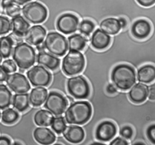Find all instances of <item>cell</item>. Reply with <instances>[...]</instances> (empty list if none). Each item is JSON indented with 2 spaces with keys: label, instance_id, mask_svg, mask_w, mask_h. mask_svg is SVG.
Here are the masks:
<instances>
[{
  "label": "cell",
  "instance_id": "1",
  "mask_svg": "<svg viewBox=\"0 0 155 145\" xmlns=\"http://www.w3.org/2000/svg\"><path fill=\"white\" fill-rule=\"evenodd\" d=\"M92 108L86 101H78L71 103L65 111V119L70 124L81 125L91 118Z\"/></svg>",
  "mask_w": 155,
  "mask_h": 145
},
{
  "label": "cell",
  "instance_id": "2",
  "mask_svg": "<svg viewBox=\"0 0 155 145\" xmlns=\"http://www.w3.org/2000/svg\"><path fill=\"white\" fill-rule=\"evenodd\" d=\"M111 79L117 89L126 91L131 88L136 82L135 71L128 65H118L113 68Z\"/></svg>",
  "mask_w": 155,
  "mask_h": 145
},
{
  "label": "cell",
  "instance_id": "3",
  "mask_svg": "<svg viewBox=\"0 0 155 145\" xmlns=\"http://www.w3.org/2000/svg\"><path fill=\"white\" fill-rule=\"evenodd\" d=\"M13 60L21 69H27L36 62V54L35 49L28 43L19 42L13 48Z\"/></svg>",
  "mask_w": 155,
  "mask_h": 145
},
{
  "label": "cell",
  "instance_id": "4",
  "mask_svg": "<svg viewBox=\"0 0 155 145\" xmlns=\"http://www.w3.org/2000/svg\"><path fill=\"white\" fill-rule=\"evenodd\" d=\"M85 66V58L79 51H69L63 58L62 69L68 76H73L81 73Z\"/></svg>",
  "mask_w": 155,
  "mask_h": 145
},
{
  "label": "cell",
  "instance_id": "5",
  "mask_svg": "<svg viewBox=\"0 0 155 145\" xmlns=\"http://www.w3.org/2000/svg\"><path fill=\"white\" fill-rule=\"evenodd\" d=\"M44 48L51 54L61 57L68 50V42L64 36L58 32H50L45 38Z\"/></svg>",
  "mask_w": 155,
  "mask_h": 145
},
{
  "label": "cell",
  "instance_id": "6",
  "mask_svg": "<svg viewBox=\"0 0 155 145\" xmlns=\"http://www.w3.org/2000/svg\"><path fill=\"white\" fill-rule=\"evenodd\" d=\"M24 18L32 24H41L47 18V8L38 2H31L26 4L22 8Z\"/></svg>",
  "mask_w": 155,
  "mask_h": 145
},
{
  "label": "cell",
  "instance_id": "7",
  "mask_svg": "<svg viewBox=\"0 0 155 145\" xmlns=\"http://www.w3.org/2000/svg\"><path fill=\"white\" fill-rule=\"evenodd\" d=\"M68 92L76 99L86 98L90 94V86L87 80L82 76H76L68 79Z\"/></svg>",
  "mask_w": 155,
  "mask_h": 145
},
{
  "label": "cell",
  "instance_id": "8",
  "mask_svg": "<svg viewBox=\"0 0 155 145\" xmlns=\"http://www.w3.org/2000/svg\"><path fill=\"white\" fill-rule=\"evenodd\" d=\"M27 77L34 86H47L51 81V74L45 67L35 65L27 71Z\"/></svg>",
  "mask_w": 155,
  "mask_h": 145
},
{
  "label": "cell",
  "instance_id": "9",
  "mask_svg": "<svg viewBox=\"0 0 155 145\" xmlns=\"http://www.w3.org/2000/svg\"><path fill=\"white\" fill-rule=\"evenodd\" d=\"M67 105L68 101L62 94L56 91H51L48 93L44 106L53 115L58 116L65 112Z\"/></svg>",
  "mask_w": 155,
  "mask_h": 145
},
{
  "label": "cell",
  "instance_id": "10",
  "mask_svg": "<svg viewBox=\"0 0 155 145\" xmlns=\"http://www.w3.org/2000/svg\"><path fill=\"white\" fill-rule=\"evenodd\" d=\"M79 18L74 13L70 12L61 14L56 21V28L59 31L65 34H69L78 30Z\"/></svg>",
  "mask_w": 155,
  "mask_h": 145
},
{
  "label": "cell",
  "instance_id": "11",
  "mask_svg": "<svg viewBox=\"0 0 155 145\" xmlns=\"http://www.w3.org/2000/svg\"><path fill=\"white\" fill-rule=\"evenodd\" d=\"M5 82L8 87L15 93H26L31 88L28 79L19 72L8 74Z\"/></svg>",
  "mask_w": 155,
  "mask_h": 145
},
{
  "label": "cell",
  "instance_id": "12",
  "mask_svg": "<svg viewBox=\"0 0 155 145\" xmlns=\"http://www.w3.org/2000/svg\"><path fill=\"white\" fill-rule=\"evenodd\" d=\"M117 129L114 123L104 121L101 123L96 130V137L101 141H109L116 135Z\"/></svg>",
  "mask_w": 155,
  "mask_h": 145
},
{
  "label": "cell",
  "instance_id": "13",
  "mask_svg": "<svg viewBox=\"0 0 155 145\" xmlns=\"http://www.w3.org/2000/svg\"><path fill=\"white\" fill-rule=\"evenodd\" d=\"M151 22L145 18H139L135 20L131 27L133 36L139 39L147 37L151 34Z\"/></svg>",
  "mask_w": 155,
  "mask_h": 145
},
{
  "label": "cell",
  "instance_id": "14",
  "mask_svg": "<svg viewBox=\"0 0 155 145\" xmlns=\"http://www.w3.org/2000/svg\"><path fill=\"white\" fill-rule=\"evenodd\" d=\"M45 36V29L42 25H36L28 28L24 35V39L28 44L38 46L43 42Z\"/></svg>",
  "mask_w": 155,
  "mask_h": 145
},
{
  "label": "cell",
  "instance_id": "15",
  "mask_svg": "<svg viewBox=\"0 0 155 145\" xmlns=\"http://www.w3.org/2000/svg\"><path fill=\"white\" fill-rule=\"evenodd\" d=\"M111 42L109 34L104 32L100 28H97L93 33L90 42L91 46L96 50H102L107 48Z\"/></svg>",
  "mask_w": 155,
  "mask_h": 145
},
{
  "label": "cell",
  "instance_id": "16",
  "mask_svg": "<svg viewBox=\"0 0 155 145\" xmlns=\"http://www.w3.org/2000/svg\"><path fill=\"white\" fill-rule=\"evenodd\" d=\"M148 87L143 83H138L133 86L128 92L130 100L136 104L145 102L148 97Z\"/></svg>",
  "mask_w": 155,
  "mask_h": 145
},
{
  "label": "cell",
  "instance_id": "17",
  "mask_svg": "<svg viewBox=\"0 0 155 145\" xmlns=\"http://www.w3.org/2000/svg\"><path fill=\"white\" fill-rule=\"evenodd\" d=\"M36 62L39 65L50 70H55L60 65V59L58 57L44 50L39 51L36 56Z\"/></svg>",
  "mask_w": 155,
  "mask_h": 145
},
{
  "label": "cell",
  "instance_id": "18",
  "mask_svg": "<svg viewBox=\"0 0 155 145\" xmlns=\"http://www.w3.org/2000/svg\"><path fill=\"white\" fill-rule=\"evenodd\" d=\"M62 134L67 141L73 144H78L82 141L85 136L83 129L76 124L66 126Z\"/></svg>",
  "mask_w": 155,
  "mask_h": 145
},
{
  "label": "cell",
  "instance_id": "19",
  "mask_svg": "<svg viewBox=\"0 0 155 145\" xmlns=\"http://www.w3.org/2000/svg\"><path fill=\"white\" fill-rule=\"evenodd\" d=\"M33 137L37 143L44 145L51 144L56 140V135L53 132L43 126L38 127L34 130Z\"/></svg>",
  "mask_w": 155,
  "mask_h": 145
},
{
  "label": "cell",
  "instance_id": "20",
  "mask_svg": "<svg viewBox=\"0 0 155 145\" xmlns=\"http://www.w3.org/2000/svg\"><path fill=\"white\" fill-rule=\"evenodd\" d=\"M100 29L109 35H116L120 30L121 27L117 18L107 17L99 23Z\"/></svg>",
  "mask_w": 155,
  "mask_h": 145
},
{
  "label": "cell",
  "instance_id": "21",
  "mask_svg": "<svg viewBox=\"0 0 155 145\" xmlns=\"http://www.w3.org/2000/svg\"><path fill=\"white\" fill-rule=\"evenodd\" d=\"M48 91L43 86H37L33 88L29 94L30 103L34 107L41 106L45 101Z\"/></svg>",
  "mask_w": 155,
  "mask_h": 145
},
{
  "label": "cell",
  "instance_id": "22",
  "mask_svg": "<svg viewBox=\"0 0 155 145\" xmlns=\"http://www.w3.org/2000/svg\"><path fill=\"white\" fill-rule=\"evenodd\" d=\"M11 24L13 33L18 37L24 36L30 27V24L20 15L12 18Z\"/></svg>",
  "mask_w": 155,
  "mask_h": 145
},
{
  "label": "cell",
  "instance_id": "23",
  "mask_svg": "<svg viewBox=\"0 0 155 145\" xmlns=\"http://www.w3.org/2000/svg\"><path fill=\"white\" fill-rule=\"evenodd\" d=\"M137 78L143 83L153 82L155 80V66L149 64L142 66L137 70Z\"/></svg>",
  "mask_w": 155,
  "mask_h": 145
},
{
  "label": "cell",
  "instance_id": "24",
  "mask_svg": "<svg viewBox=\"0 0 155 145\" xmlns=\"http://www.w3.org/2000/svg\"><path fill=\"white\" fill-rule=\"evenodd\" d=\"M53 114L48 110L40 109L34 115L35 123L38 126L47 127L51 126L53 120Z\"/></svg>",
  "mask_w": 155,
  "mask_h": 145
},
{
  "label": "cell",
  "instance_id": "25",
  "mask_svg": "<svg viewBox=\"0 0 155 145\" xmlns=\"http://www.w3.org/2000/svg\"><path fill=\"white\" fill-rule=\"evenodd\" d=\"M29 95L26 93H16L12 98V106L18 112L26 111L30 106Z\"/></svg>",
  "mask_w": 155,
  "mask_h": 145
},
{
  "label": "cell",
  "instance_id": "26",
  "mask_svg": "<svg viewBox=\"0 0 155 145\" xmlns=\"http://www.w3.org/2000/svg\"><path fill=\"white\" fill-rule=\"evenodd\" d=\"M86 43V39L80 34H73L68 37L69 51H81L84 49Z\"/></svg>",
  "mask_w": 155,
  "mask_h": 145
},
{
  "label": "cell",
  "instance_id": "27",
  "mask_svg": "<svg viewBox=\"0 0 155 145\" xmlns=\"http://www.w3.org/2000/svg\"><path fill=\"white\" fill-rule=\"evenodd\" d=\"M14 45L13 39L9 36L0 37V54L3 58H8L12 53Z\"/></svg>",
  "mask_w": 155,
  "mask_h": 145
},
{
  "label": "cell",
  "instance_id": "28",
  "mask_svg": "<svg viewBox=\"0 0 155 145\" xmlns=\"http://www.w3.org/2000/svg\"><path fill=\"white\" fill-rule=\"evenodd\" d=\"M12 101V94L8 88L4 84H0V109L8 108Z\"/></svg>",
  "mask_w": 155,
  "mask_h": 145
},
{
  "label": "cell",
  "instance_id": "29",
  "mask_svg": "<svg viewBox=\"0 0 155 145\" xmlns=\"http://www.w3.org/2000/svg\"><path fill=\"white\" fill-rule=\"evenodd\" d=\"M1 120L6 124H12L16 123L19 118L18 111L13 108L4 109L1 114Z\"/></svg>",
  "mask_w": 155,
  "mask_h": 145
},
{
  "label": "cell",
  "instance_id": "30",
  "mask_svg": "<svg viewBox=\"0 0 155 145\" xmlns=\"http://www.w3.org/2000/svg\"><path fill=\"white\" fill-rule=\"evenodd\" d=\"M95 23L90 19H83L79 23L78 30L79 32L85 36H89L95 28Z\"/></svg>",
  "mask_w": 155,
  "mask_h": 145
},
{
  "label": "cell",
  "instance_id": "31",
  "mask_svg": "<svg viewBox=\"0 0 155 145\" xmlns=\"http://www.w3.org/2000/svg\"><path fill=\"white\" fill-rule=\"evenodd\" d=\"M51 127L53 131L57 134H61L62 133L66 127V123L64 118L62 116L54 117Z\"/></svg>",
  "mask_w": 155,
  "mask_h": 145
},
{
  "label": "cell",
  "instance_id": "32",
  "mask_svg": "<svg viewBox=\"0 0 155 145\" xmlns=\"http://www.w3.org/2000/svg\"><path fill=\"white\" fill-rule=\"evenodd\" d=\"M4 10L7 16L11 18H14L19 16L22 12V8L20 7L19 5L12 2L7 7H5Z\"/></svg>",
  "mask_w": 155,
  "mask_h": 145
},
{
  "label": "cell",
  "instance_id": "33",
  "mask_svg": "<svg viewBox=\"0 0 155 145\" xmlns=\"http://www.w3.org/2000/svg\"><path fill=\"white\" fill-rule=\"evenodd\" d=\"M12 30V24L9 19L5 16H0V35L5 34Z\"/></svg>",
  "mask_w": 155,
  "mask_h": 145
},
{
  "label": "cell",
  "instance_id": "34",
  "mask_svg": "<svg viewBox=\"0 0 155 145\" xmlns=\"http://www.w3.org/2000/svg\"><path fill=\"white\" fill-rule=\"evenodd\" d=\"M2 66L8 73H13L16 72V71L17 70V66H16V63L13 60L10 59L5 60L2 62Z\"/></svg>",
  "mask_w": 155,
  "mask_h": 145
},
{
  "label": "cell",
  "instance_id": "35",
  "mask_svg": "<svg viewBox=\"0 0 155 145\" xmlns=\"http://www.w3.org/2000/svg\"><path fill=\"white\" fill-rule=\"evenodd\" d=\"M120 134L123 138L126 139H130L133 136V131L131 127L126 126L121 129L120 131Z\"/></svg>",
  "mask_w": 155,
  "mask_h": 145
},
{
  "label": "cell",
  "instance_id": "36",
  "mask_svg": "<svg viewBox=\"0 0 155 145\" xmlns=\"http://www.w3.org/2000/svg\"><path fill=\"white\" fill-rule=\"evenodd\" d=\"M147 135L148 140L155 144V124L150 125L147 128Z\"/></svg>",
  "mask_w": 155,
  "mask_h": 145
},
{
  "label": "cell",
  "instance_id": "37",
  "mask_svg": "<svg viewBox=\"0 0 155 145\" xmlns=\"http://www.w3.org/2000/svg\"><path fill=\"white\" fill-rule=\"evenodd\" d=\"M136 2L141 6L149 7L155 4V0H136Z\"/></svg>",
  "mask_w": 155,
  "mask_h": 145
},
{
  "label": "cell",
  "instance_id": "38",
  "mask_svg": "<svg viewBox=\"0 0 155 145\" xmlns=\"http://www.w3.org/2000/svg\"><path fill=\"white\" fill-rule=\"evenodd\" d=\"M110 144L112 145H126L128 144V142L126 140H125L124 138H120V137H117L116 138H114V140H113L110 143Z\"/></svg>",
  "mask_w": 155,
  "mask_h": 145
},
{
  "label": "cell",
  "instance_id": "39",
  "mask_svg": "<svg viewBox=\"0 0 155 145\" xmlns=\"http://www.w3.org/2000/svg\"><path fill=\"white\" fill-rule=\"evenodd\" d=\"M8 73L5 71L3 66L0 65V82H2L7 79Z\"/></svg>",
  "mask_w": 155,
  "mask_h": 145
},
{
  "label": "cell",
  "instance_id": "40",
  "mask_svg": "<svg viewBox=\"0 0 155 145\" xmlns=\"http://www.w3.org/2000/svg\"><path fill=\"white\" fill-rule=\"evenodd\" d=\"M106 91L108 94H113L117 92V88L114 85L113 83H109L107 86Z\"/></svg>",
  "mask_w": 155,
  "mask_h": 145
},
{
  "label": "cell",
  "instance_id": "41",
  "mask_svg": "<svg viewBox=\"0 0 155 145\" xmlns=\"http://www.w3.org/2000/svg\"><path fill=\"white\" fill-rule=\"evenodd\" d=\"M117 18L119 19V21L121 27V29H125L128 24L127 19L124 17H119Z\"/></svg>",
  "mask_w": 155,
  "mask_h": 145
},
{
  "label": "cell",
  "instance_id": "42",
  "mask_svg": "<svg viewBox=\"0 0 155 145\" xmlns=\"http://www.w3.org/2000/svg\"><path fill=\"white\" fill-rule=\"evenodd\" d=\"M148 98L150 100H155V88H151L150 89H148Z\"/></svg>",
  "mask_w": 155,
  "mask_h": 145
},
{
  "label": "cell",
  "instance_id": "43",
  "mask_svg": "<svg viewBox=\"0 0 155 145\" xmlns=\"http://www.w3.org/2000/svg\"><path fill=\"white\" fill-rule=\"evenodd\" d=\"M11 140L7 137H0V144H11Z\"/></svg>",
  "mask_w": 155,
  "mask_h": 145
},
{
  "label": "cell",
  "instance_id": "44",
  "mask_svg": "<svg viewBox=\"0 0 155 145\" xmlns=\"http://www.w3.org/2000/svg\"><path fill=\"white\" fill-rule=\"evenodd\" d=\"M12 2H13L12 0H2L1 2V5H2V8L4 9L5 7H7L9 4H12Z\"/></svg>",
  "mask_w": 155,
  "mask_h": 145
},
{
  "label": "cell",
  "instance_id": "45",
  "mask_svg": "<svg viewBox=\"0 0 155 145\" xmlns=\"http://www.w3.org/2000/svg\"><path fill=\"white\" fill-rule=\"evenodd\" d=\"M13 2L14 3H16L18 5H23V4H25L30 1H31V0H12Z\"/></svg>",
  "mask_w": 155,
  "mask_h": 145
},
{
  "label": "cell",
  "instance_id": "46",
  "mask_svg": "<svg viewBox=\"0 0 155 145\" xmlns=\"http://www.w3.org/2000/svg\"><path fill=\"white\" fill-rule=\"evenodd\" d=\"M92 144H99V145H102L104 144L103 143H97V142H94V143H93Z\"/></svg>",
  "mask_w": 155,
  "mask_h": 145
},
{
  "label": "cell",
  "instance_id": "47",
  "mask_svg": "<svg viewBox=\"0 0 155 145\" xmlns=\"http://www.w3.org/2000/svg\"><path fill=\"white\" fill-rule=\"evenodd\" d=\"M2 55L0 54V64L1 63V62H2Z\"/></svg>",
  "mask_w": 155,
  "mask_h": 145
},
{
  "label": "cell",
  "instance_id": "48",
  "mask_svg": "<svg viewBox=\"0 0 155 145\" xmlns=\"http://www.w3.org/2000/svg\"><path fill=\"white\" fill-rule=\"evenodd\" d=\"M144 144V143H140V142H137V143H135V144Z\"/></svg>",
  "mask_w": 155,
  "mask_h": 145
},
{
  "label": "cell",
  "instance_id": "49",
  "mask_svg": "<svg viewBox=\"0 0 155 145\" xmlns=\"http://www.w3.org/2000/svg\"><path fill=\"white\" fill-rule=\"evenodd\" d=\"M13 144H21V143H16V142H14V143H13Z\"/></svg>",
  "mask_w": 155,
  "mask_h": 145
},
{
  "label": "cell",
  "instance_id": "50",
  "mask_svg": "<svg viewBox=\"0 0 155 145\" xmlns=\"http://www.w3.org/2000/svg\"><path fill=\"white\" fill-rule=\"evenodd\" d=\"M1 111H0V118H1Z\"/></svg>",
  "mask_w": 155,
  "mask_h": 145
}]
</instances>
